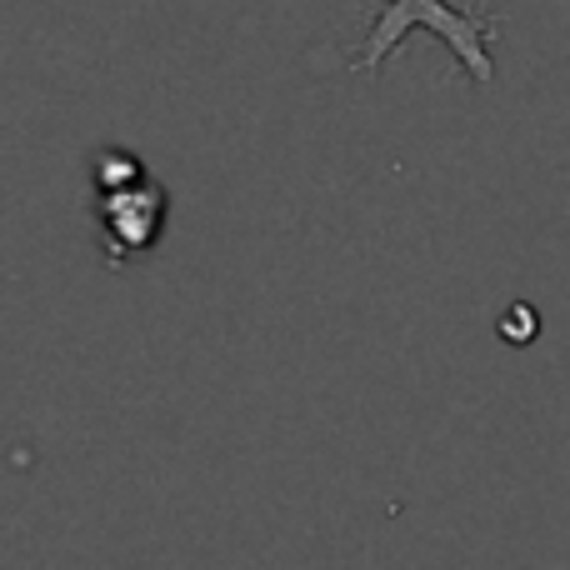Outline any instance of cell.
Here are the masks:
<instances>
[{"label":"cell","mask_w":570,"mask_h":570,"mask_svg":"<svg viewBox=\"0 0 570 570\" xmlns=\"http://www.w3.org/2000/svg\"><path fill=\"white\" fill-rule=\"evenodd\" d=\"M411 26H431L435 36H441L445 46L461 56V66L471 70L475 80H491V76H495V70H491V56H485V30H491V26H485V20L461 16V10H451V6H441V0H391V6H385V16L375 20L371 40H365L361 66L375 70V66L385 60V50L401 46Z\"/></svg>","instance_id":"1"},{"label":"cell","mask_w":570,"mask_h":570,"mask_svg":"<svg viewBox=\"0 0 570 570\" xmlns=\"http://www.w3.org/2000/svg\"><path fill=\"white\" fill-rule=\"evenodd\" d=\"M100 240H106L110 261H136L156 246L160 226H166V190L156 180H130V186H100L96 200Z\"/></svg>","instance_id":"2"}]
</instances>
